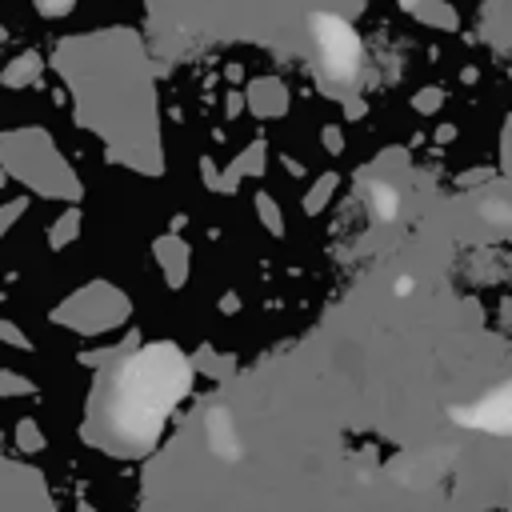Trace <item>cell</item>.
Wrapping results in <instances>:
<instances>
[{"label":"cell","instance_id":"obj_1","mask_svg":"<svg viewBox=\"0 0 512 512\" xmlns=\"http://www.w3.org/2000/svg\"><path fill=\"white\" fill-rule=\"evenodd\" d=\"M176 392H180V376L172 368H164L160 356H148L124 380V420L120 424L132 432H152Z\"/></svg>","mask_w":512,"mask_h":512}]
</instances>
